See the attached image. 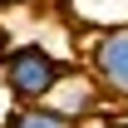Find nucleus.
I'll use <instances>...</instances> for the list:
<instances>
[{
    "label": "nucleus",
    "mask_w": 128,
    "mask_h": 128,
    "mask_svg": "<svg viewBox=\"0 0 128 128\" xmlns=\"http://www.w3.org/2000/svg\"><path fill=\"white\" fill-rule=\"evenodd\" d=\"M5 5H30V0H0V10H5Z\"/></svg>",
    "instance_id": "obj_6"
},
{
    "label": "nucleus",
    "mask_w": 128,
    "mask_h": 128,
    "mask_svg": "<svg viewBox=\"0 0 128 128\" xmlns=\"http://www.w3.org/2000/svg\"><path fill=\"white\" fill-rule=\"evenodd\" d=\"M69 69H74V64L59 59V54L49 44H40V40H25V44L0 49V89H5L10 104H44Z\"/></svg>",
    "instance_id": "obj_1"
},
{
    "label": "nucleus",
    "mask_w": 128,
    "mask_h": 128,
    "mask_svg": "<svg viewBox=\"0 0 128 128\" xmlns=\"http://www.w3.org/2000/svg\"><path fill=\"white\" fill-rule=\"evenodd\" d=\"M98 128H128V118H118V123H98Z\"/></svg>",
    "instance_id": "obj_5"
},
{
    "label": "nucleus",
    "mask_w": 128,
    "mask_h": 128,
    "mask_svg": "<svg viewBox=\"0 0 128 128\" xmlns=\"http://www.w3.org/2000/svg\"><path fill=\"white\" fill-rule=\"evenodd\" d=\"M84 74L94 79L104 98H123L128 104V25L123 30H98L84 49Z\"/></svg>",
    "instance_id": "obj_2"
},
{
    "label": "nucleus",
    "mask_w": 128,
    "mask_h": 128,
    "mask_svg": "<svg viewBox=\"0 0 128 128\" xmlns=\"http://www.w3.org/2000/svg\"><path fill=\"white\" fill-rule=\"evenodd\" d=\"M5 128H74L64 113H54L49 104H10Z\"/></svg>",
    "instance_id": "obj_4"
},
{
    "label": "nucleus",
    "mask_w": 128,
    "mask_h": 128,
    "mask_svg": "<svg viewBox=\"0 0 128 128\" xmlns=\"http://www.w3.org/2000/svg\"><path fill=\"white\" fill-rule=\"evenodd\" d=\"M44 104H49L54 113H64V118H69L74 128H84V118H89V113H98L104 94L94 89V79H89L84 69H69V74H64V79L54 84V94H49Z\"/></svg>",
    "instance_id": "obj_3"
}]
</instances>
